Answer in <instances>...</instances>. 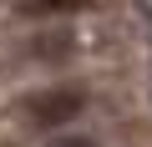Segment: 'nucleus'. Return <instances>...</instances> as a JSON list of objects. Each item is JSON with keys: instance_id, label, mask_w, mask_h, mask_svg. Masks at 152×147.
Instances as JSON below:
<instances>
[{"instance_id": "nucleus-1", "label": "nucleus", "mask_w": 152, "mask_h": 147, "mask_svg": "<svg viewBox=\"0 0 152 147\" xmlns=\"http://www.w3.org/2000/svg\"><path fill=\"white\" fill-rule=\"evenodd\" d=\"M91 107H96V91H91V86H81V81H51V86L20 91V97L5 107V117H10V127H20V132H56V127L81 122Z\"/></svg>"}, {"instance_id": "nucleus-2", "label": "nucleus", "mask_w": 152, "mask_h": 147, "mask_svg": "<svg viewBox=\"0 0 152 147\" xmlns=\"http://www.w3.org/2000/svg\"><path fill=\"white\" fill-rule=\"evenodd\" d=\"M81 56V41L71 31H41L31 46H20V61H36V66H66Z\"/></svg>"}, {"instance_id": "nucleus-3", "label": "nucleus", "mask_w": 152, "mask_h": 147, "mask_svg": "<svg viewBox=\"0 0 152 147\" xmlns=\"http://www.w3.org/2000/svg\"><path fill=\"white\" fill-rule=\"evenodd\" d=\"M102 0H15V15L20 20H56V15H76V10H91Z\"/></svg>"}, {"instance_id": "nucleus-4", "label": "nucleus", "mask_w": 152, "mask_h": 147, "mask_svg": "<svg viewBox=\"0 0 152 147\" xmlns=\"http://www.w3.org/2000/svg\"><path fill=\"white\" fill-rule=\"evenodd\" d=\"M46 147H112V137L107 132H66V137H56Z\"/></svg>"}]
</instances>
